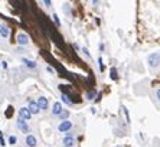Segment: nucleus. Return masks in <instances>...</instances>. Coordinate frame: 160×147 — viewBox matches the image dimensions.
Instances as JSON below:
<instances>
[{"mask_svg":"<svg viewBox=\"0 0 160 147\" xmlns=\"http://www.w3.org/2000/svg\"><path fill=\"white\" fill-rule=\"evenodd\" d=\"M72 130V123L68 121V120H63L59 125H58V131L59 133H68Z\"/></svg>","mask_w":160,"mask_h":147,"instance_id":"1","label":"nucleus"},{"mask_svg":"<svg viewBox=\"0 0 160 147\" xmlns=\"http://www.w3.org/2000/svg\"><path fill=\"white\" fill-rule=\"evenodd\" d=\"M159 61H160V55L159 52H154L149 56V65L152 68H159Z\"/></svg>","mask_w":160,"mask_h":147,"instance_id":"2","label":"nucleus"},{"mask_svg":"<svg viewBox=\"0 0 160 147\" xmlns=\"http://www.w3.org/2000/svg\"><path fill=\"white\" fill-rule=\"evenodd\" d=\"M16 127H18L19 130H20V131H23V133H29L30 131V129H29V125H28V123L25 121V120H22V118H20V120H18V121H16Z\"/></svg>","mask_w":160,"mask_h":147,"instance_id":"3","label":"nucleus"},{"mask_svg":"<svg viewBox=\"0 0 160 147\" xmlns=\"http://www.w3.org/2000/svg\"><path fill=\"white\" fill-rule=\"evenodd\" d=\"M19 115H20V118H22V120H25V121L30 120V117H32V114H30V111L28 110L26 107H22V108L19 110Z\"/></svg>","mask_w":160,"mask_h":147,"instance_id":"4","label":"nucleus"},{"mask_svg":"<svg viewBox=\"0 0 160 147\" xmlns=\"http://www.w3.org/2000/svg\"><path fill=\"white\" fill-rule=\"evenodd\" d=\"M16 41H18L19 45H28V43H29V36H28V35H25V33H19Z\"/></svg>","mask_w":160,"mask_h":147,"instance_id":"5","label":"nucleus"},{"mask_svg":"<svg viewBox=\"0 0 160 147\" xmlns=\"http://www.w3.org/2000/svg\"><path fill=\"white\" fill-rule=\"evenodd\" d=\"M62 143H63V147H74L75 146V139L72 136H67L62 140Z\"/></svg>","mask_w":160,"mask_h":147,"instance_id":"6","label":"nucleus"},{"mask_svg":"<svg viewBox=\"0 0 160 147\" xmlns=\"http://www.w3.org/2000/svg\"><path fill=\"white\" fill-rule=\"evenodd\" d=\"M36 104H38V107H39V110H46V108H48V99L45 98V97H39Z\"/></svg>","mask_w":160,"mask_h":147,"instance_id":"7","label":"nucleus"},{"mask_svg":"<svg viewBox=\"0 0 160 147\" xmlns=\"http://www.w3.org/2000/svg\"><path fill=\"white\" fill-rule=\"evenodd\" d=\"M28 110L30 111V114H38V113H39V107H38V104L35 103V101H30Z\"/></svg>","mask_w":160,"mask_h":147,"instance_id":"8","label":"nucleus"},{"mask_svg":"<svg viewBox=\"0 0 160 147\" xmlns=\"http://www.w3.org/2000/svg\"><path fill=\"white\" fill-rule=\"evenodd\" d=\"M36 143L38 141H36V137L35 136H28L26 137V146L28 147H35L36 146Z\"/></svg>","mask_w":160,"mask_h":147,"instance_id":"9","label":"nucleus"},{"mask_svg":"<svg viewBox=\"0 0 160 147\" xmlns=\"http://www.w3.org/2000/svg\"><path fill=\"white\" fill-rule=\"evenodd\" d=\"M61 111H62V104H61V103H55V104H53L52 114H53V115H59Z\"/></svg>","mask_w":160,"mask_h":147,"instance_id":"10","label":"nucleus"},{"mask_svg":"<svg viewBox=\"0 0 160 147\" xmlns=\"http://www.w3.org/2000/svg\"><path fill=\"white\" fill-rule=\"evenodd\" d=\"M9 33H10V30H9V28L6 25H0V35L3 38H8Z\"/></svg>","mask_w":160,"mask_h":147,"instance_id":"11","label":"nucleus"},{"mask_svg":"<svg viewBox=\"0 0 160 147\" xmlns=\"http://www.w3.org/2000/svg\"><path fill=\"white\" fill-rule=\"evenodd\" d=\"M23 62H25V65L29 66V68H36V63L33 62V61H29V59H23Z\"/></svg>","mask_w":160,"mask_h":147,"instance_id":"12","label":"nucleus"},{"mask_svg":"<svg viewBox=\"0 0 160 147\" xmlns=\"http://www.w3.org/2000/svg\"><path fill=\"white\" fill-rule=\"evenodd\" d=\"M68 115H69V113H68V111H61V113H59V118H61V120H65Z\"/></svg>","mask_w":160,"mask_h":147,"instance_id":"13","label":"nucleus"},{"mask_svg":"<svg viewBox=\"0 0 160 147\" xmlns=\"http://www.w3.org/2000/svg\"><path fill=\"white\" fill-rule=\"evenodd\" d=\"M9 143H10V144H16V143H18V137L10 136V139H9Z\"/></svg>","mask_w":160,"mask_h":147,"instance_id":"14","label":"nucleus"},{"mask_svg":"<svg viewBox=\"0 0 160 147\" xmlns=\"http://www.w3.org/2000/svg\"><path fill=\"white\" fill-rule=\"evenodd\" d=\"M62 101H63V103H65V104H69V105H71V104H72V101H71V99H68V95H62Z\"/></svg>","mask_w":160,"mask_h":147,"instance_id":"15","label":"nucleus"},{"mask_svg":"<svg viewBox=\"0 0 160 147\" xmlns=\"http://www.w3.org/2000/svg\"><path fill=\"white\" fill-rule=\"evenodd\" d=\"M116 69H111V78H112V79H117V75H116Z\"/></svg>","mask_w":160,"mask_h":147,"instance_id":"16","label":"nucleus"},{"mask_svg":"<svg viewBox=\"0 0 160 147\" xmlns=\"http://www.w3.org/2000/svg\"><path fill=\"white\" fill-rule=\"evenodd\" d=\"M87 98H88V99H92L94 98V92H88V94H87Z\"/></svg>","mask_w":160,"mask_h":147,"instance_id":"17","label":"nucleus"},{"mask_svg":"<svg viewBox=\"0 0 160 147\" xmlns=\"http://www.w3.org/2000/svg\"><path fill=\"white\" fill-rule=\"evenodd\" d=\"M53 19H55V22H56V25H61V22H59V18L56 15H53Z\"/></svg>","mask_w":160,"mask_h":147,"instance_id":"18","label":"nucleus"},{"mask_svg":"<svg viewBox=\"0 0 160 147\" xmlns=\"http://www.w3.org/2000/svg\"><path fill=\"white\" fill-rule=\"evenodd\" d=\"M82 51H84V53H85L87 56H89V52H88V49H87V48H84V49H82Z\"/></svg>","mask_w":160,"mask_h":147,"instance_id":"19","label":"nucleus"},{"mask_svg":"<svg viewBox=\"0 0 160 147\" xmlns=\"http://www.w3.org/2000/svg\"><path fill=\"white\" fill-rule=\"evenodd\" d=\"M43 2H45V4H46V6H51V4H52V3H51V0H43Z\"/></svg>","mask_w":160,"mask_h":147,"instance_id":"20","label":"nucleus"},{"mask_svg":"<svg viewBox=\"0 0 160 147\" xmlns=\"http://www.w3.org/2000/svg\"><path fill=\"white\" fill-rule=\"evenodd\" d=\"M46 69L49 71V72H52V74H55V71H53V68H51V66H48V68H46Z\"/></svg>","mask_w":160,"mask_h":147,"instance_id":"21","label":"nucleus"},{"mask_svg":"<svg viewBox=\"0 0 160 147\" xmlns=\"http://www.w3.org/2000/svg\"><path fill=\"white\" fill-rule=\"evenodd\" d=\"M2 66H3V68H8V63H6V62L3 61V62H2Z\"/></svg>","mask_w":160,"mask_h":147,"instance_id":"22","label":"nucleus"},{"mask_svg":"<svg viewBox=\"0 0 160 147\" xmlns=\"http://www.w3.org/2000/svg\"><path fill=\"white\" fill-rule=\"evenodd\" d=\"M92 3L95 4V6H97V4H98V0H92Z\"/></svg>","mask_w":160,"mask_h":147,"instance_id":"23","label":"nucleus"}]
</instances>
